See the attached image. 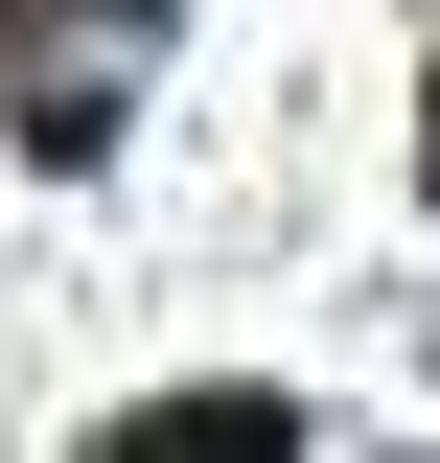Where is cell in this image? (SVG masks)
<instances>
[{"label":"cell","mask_w":440,"mask_h":463,"mask_svg":"<svg viewBox=\"0 0 440 463\" xmlns=\"http://www.w3.org/2000/svg\"><path fill=\"white\" fill-rule=\"evenodd\" d=\"M417 163H440V93H417Z\"/></svg>","instance_id":"obj_3"},{"label":"cell","mask_w":440,"mask_h":463,"mask_svg":"<svg viewBox=\"0 0 440 463\" xmlns=\"http://www.w3.org/2000/svg\"><path fill=\"white\" fill-rule=\"evenodd\" d=\"M139 24H163V0H0V70H24V139H93L116 116V47H139Z\"/></svg>","instance_id":"obj_1"},{"label":"cell","mask_w":440,"mask_h":463,"mask_svg":"<svg viewBox=\"0 0 440 463\" xmlns=\"http://www.w3.org/2000/svg\"><path fill=\"white\" fill-rule=\"evenodd\" d=\"M116 463H301V417L278 394H163V417H116Z\"/></svg>","instance_id":"obj_2"}]
</instances>
